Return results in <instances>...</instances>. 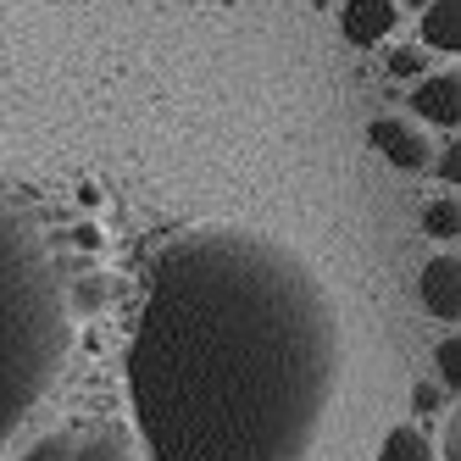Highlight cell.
<instances>
[{
  "label": "cell",
  "mask_w": 461,
  "mask_h": 461,
  "mask_svg": "<svg viewBox=\"0 0 461 461\" xmlns=\"http://www.w3.org/2000/svg\"><path fill=\"white\" fill-rule=\"evenodd\" d=\"M422 234L434 240V245H450V250H456V234H461V206H456V189L422 206Z\"/></svg>",
  "instance_id": "10"
},
{
  "label": "cell",
  "mask_w": 461,
  "mask_h": 461,
  "mask_svg": "<svg viewBox=\"0 0 461 461\" xmlns=\"http://www.w3.org/2000/svg\"><path fill=\"white\" fill-rule=\"evenodd\" d=\"M417 45L428 56H450L456 61V50H461V0H422Z\"/></svg>",
  "instance_id": "7"
},
{
  "label": "cell",
  "mask_w": 461,
  "mask_h": 461,
  "mask_svg": "<svg viewBox=\"0 0 461 461\" xmlns=\"http://www.w3.org/2000/svg\"><path fill=\"white\" fill-rule=\"evenodd\" d=\"M378 461H439V456H434V439H428L422 428L401 422V428H389V434H384Z\"/></svg>",
  "instance_id": "8"
},
{
  "label": "cell",
  "mask_w": 461,
  "mask_h": 461,
  "mask_svg": "<svg viewBox=\"0 0 461 461\" xmlns=\"http://www.w3.org/2000/svg\"><path fill=\"white\" fill-rule=\"evenodd\" d=\"M445 401H450V394H445L434 378H417V384H411V411H417V417H439Z\"/></svg>",
  "instance_id": "15"
},
{
  "label": "cell",
  "mask_w": 461,
  "mask_h": 461,
  "mask_svg": "<svg viewBox=\"0 0 461 461\" xmlns=\"http://www.w3.org/2000/svg\"><path fill=\"white\" fill-rule=\"evenodd\" d=\"M339 378V306L294 245L194 228L150 261L128 334L145 461H306Z\"/></svg>",
  "instance_id": "1"
},
{
  "label": "cell",
  "mask_w": 461,
  "mask_h": 461,
  "mask_svg": "<svg viewBox=\"0 0 461 461\" xmlns=\"http://www.w3.org/2000/svg\"><path fill=\"white\" fill-rule=\"evenodd\" d=\"M439 417H445V428H439V439H434V456H445V461H461V411H456V401H450Z\"/></svg>",
  "instance_id": "14"
},
{
  "label": "cell",
  "mask_w": 461,
  "mask_h": 461,
  "mask_svg": "<svg viewBox=\"0 0 461 461\" xmlns=\"http://www.w3.org/2000/svg\"><path fill=\"white\" fill-rule=\"evenodd\" d=\"M428 167H434V178H445V184L456 189V178H461V150H456V134L445 140V150H439L434 161H428Z\"/></svg>",
  "instance_id": "16"
},
{
  "label": "cell",
  "mask_w": 461,
  "mask_h": 461,
  "mask_svg": "<svg viewBox=\"0 0 461 461\" xmlns=\"http://www.w3.org/2000/svg\"><path fill=\"white\" fill-rule=\"evenodd\" d=\"M434 384L456 401V389H461V339H456V328L434 345Z\"/></svg>",
  "instance_id": "11"
},
{
  "label": "cell",
  "mask_w": 461,
  "mask_h": 461,
  "mask_svg": "<svg viewBox=\"0 0 461 461\" xmlns=\"http://www.w3.org/2000/svg\"><path fill=\"white\" fill-rule=\"evenodd\" d=\"M73 356V289L40 212L0 184V450Z\"/></svg>",
  "instance_id": "2"
},
{
  "label": "cell",
  "mask_w": 461,
  "mask_h": 461,
  "mask_svg": "<svg viewBox=\"0 0 461 461\" xmlns=\"http://www.w3.org/2000/svg\"><path fill=\"white\" fill-rule=\"evenodd\" d=\"M367 145L389 161L394 173H422L428 161H434L428 134H417V122H406V117H373L367 122Z\"/></svg>",
  "instance_id": "4"
},
{
  "label": "cell",
  "mask_w": 461,
  "mask_h": 461,
  "mask_svg": "<svg viewBox=\"0 0 461 461\" xmlns=\"http://www.w3.org/2000/svg\"><path fill=\"white\" fill-rule=\"evenodd\" d=\"M417 294H422L428 317L456 328V317H461V261H456V250H439L428 261L422 278H417Z\"/></svg>",
  "instance_id": "5"
},
{
  "label": "cell",
  "mask_w": 461,
  "mask_h": 461,
  "mask_svg": "<svg viewBox=\"0 0 461 461\" xmlns=\"http://www.w3.org/2000/svg\"><path fill=\"white\" fill-rule=\"evenodd\" d=\"M23 461H78V434H45L23 450Z\"/></svg>",
  "instance_id": "13"
},
{
  "label": "cell",
  "mask_w": 461,
  "mask_h": 461,
  "mask_svg": "<svg viewBox=\"0 0 461 461\" xmlns=\"http://www.w3.org/2000/svg\"><path fill=\"white\" fill-rule=\"evenodd\" d=\"M401 23V0H345L339 6V34L350 45H384Z\"/></svg>",
  "instance_id": "6"
},
{
  "label": "cell",
  "mask_w": 461,
  "mask_h": 461,
  "mask_svg": "<svg viewBox=\"0 0 461 461\" xmlns=\"http://www.w3.org/2000/svg\"><path fill=\"white\" fill-rule=\"evenodd\" d=\"M78 461H140L128 428H95V434L78 439Z\"/></svg>",
  "instance_id": "9"
},
{
  "label": "cell",
  "mask_w": 461,
  "mask_h": 461,
  "mask_svg": "<svg viewBox=\"0 0 461 461\" xmlns=\"http://www.w3.org/2000/svg\"><path fill=\"white\" fill-rule=\"evenodd\" d=\"M384 68H389V78H411V84H417V78L428 73V50H422V45H394V50L384 56Z\"/></svg>",
  "instance_id": "12"
},
{
  "label": "cell",
  "mask_w": 461,
  "mask_h": 461,
  "mask_svg": "<svg viewBox=\"0 0 461 461\" xmlns=\"http://www.w3.org/2000/svg\"><path fill=\"white\" fill-rule=\"evenodd\" d=\"M406 106L417 122L428 128H439V134H456V122H461V78H456V61L450 68H434V73H422L406 95Z\"/></svg>",
  "instance_id": "3"
}]
</instances>
